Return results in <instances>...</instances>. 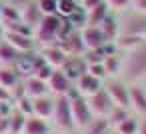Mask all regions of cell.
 <instances>
[{
	"label": "cell",
	"instance_id": "cell-1",
	"mask_svg": "<svg viewBox=\"0 0 146 134\" xmlns=\"http://www.w3.org/2000/svg\"><path fill=\"white\" fill-rule=\"evenodd\" d=\"M60 26H62V16H58V14L44 16L40 20V24L34 28L36 46L44 48L50 44H58L60 42Z\"/></svg>",
	"mask_w": 146,
	"mask_h": 134
},
{
	"label": "cell",
	"instance_id": "cell-2",
	"mask_svg": "<svg viewBox=\"0 0 146 134\" xmlns=\"http://www.w3.org/2000/svg\"><path fill=\"white\" fill-rule=\"evenodd\" d=\"M54 122V126L60 132H72L74 126V118H72V106H70V98L68 96H56V106H54V114L50 118Z\"/></svg>",
	"mask_w": 146,
	"mask_h": 134
},
{
	"label": "cell",
	"instance_id": "cell-3",
	"mask_svg": "<svg viewBox=\"0 0 146 134\" xmlns=\"http://www.w3.org/2000/svg\"><path fill=\"white\" fill-rule=\"evenodd\" d=\"M104 90L108 92V96L114 102V106L130 110V86L126 82H122L118 78H110V80L104 82Z\"/></svg>",
	"mask_w": 146,
	"mask_h": 134
},
{
	"label": "cell",
	"instance_id": "cell-4",
	"mask_svg": "<svg viewBox=\"0 0 146 134\" xmlns=\"http://www.w3.org/2000/svg\"><path fill=\"white\" fill-rule=\"evenodd\" d=\"M70 106H72V118H74V126L84 130L96 116L88 104V98H82V96H76V98H70Z\"/></svg>",
	"mask_w": 146,
	"mask_h": 134
},
{
	"label": "cell",
	"instance_id": "cell-5",
	"mask_svg": "<svg viewBox=\"0 0 146 134\" xmlns=\"http://www.w3.org/2000/svg\"><path fill=\"white\" fill-rule=\"evenodd\" d=\"M40 62H42L40 52H24V54H20V56L16 58V62L12 64V68H14V72L24 80V78H28V76L34 74V70L38 68Z\"/></svg>",
	"mask_w": 146,
	"mask_h": 134
},
{
	"label": "cell",
	"instance_id": "cell-6",
	"mask_svg": "<svg viewBox=\"0 0 146 134\" xmlns=\"http://www.w3.org/2000/svg\"><path fill=\"white\" fill-rule=\"evenodd\" d=\"M4 40H6L8 44H12L20 54H24V52H34V50H36L34 34L14 32V30H4Z\"/></svg>",
	"mask_w": 146,
	"mask_h": 134
},
{
	"label": "cell",
	"instance_id": "cell-7",
	"mask_svg": "<svg viewBox=\"0 0 146 134\" xmlns=\"http://www.w3.org/2000/svg\"><path fill=\"white\" fill-rule=\"evenodd\" d=\"M86 68H88V62H86L84 56H68L58 70L74 84L82 74H86Z\"/></svg>",
	"mask_w": 146,
	"mask_h": 134
},
{
	"label": "cell",
	"instance_id": "cell-8",
	"mask_svg": "<svg viewBox=\"0 0 146 134\" xmlns=\"http://www.w3.org/2000/svg\"><path fill=\"white\" fill-rule=\"evenodd\" d=\"M88 104H90V108H92V112H94L96 118H106L110 114V110L114 108V102L110 100V96H108V92L104 88L98 90L96 94H92L88 98Z\"/></svg>",
	"mask_w": 146,
	"mask_h": 134
},
{
	"label": "cell",
	"instance_id": "cell-9",
	"mask_svg": "<svg viewBox=\"0 0 146 134\" xmlns=\"http://www.w3.org/2000/svg\"><path fill=\"white\" fill-rule=\"evenodd\" d=\"M74 88H76V92H78V96H82V98H90L92 94H96L98 90H102L104 88V82L100 80V78H96V76H92V74H82L76 82H74Z\"/></svg>",
	"mask_w": 146,
	"mask_h": 134
},
{
	"label": "cell",
	"instance_id": "cell-10",
	"mask_svg": "<svg viewBox=\"0 0 146 134\" xmlns=\"http://www.w3.org/2000/svg\"><path fill=\"white\" fill-rule=\"evenodd\" d=\"M80 38H82V44H84V52L102 48L106 44V38H104L100 26H84L80 30Z\"/></svg>",
	"mask_w": 146,
	"mask_h": 134
},
{
	"label": "cell",
	"instance_id": "cell-11",
	"mask_svg": "<svg viewBox=\"0 0 146 134\" xmlns=\"http://www.w3.org/2000/svg\"><path fill=\"white\" fill-rule=\"evenodd\" d=\"M54 106H56V96L52 94H44L38 98H32V114L44 120H50L54 114Z\"/></svg>",
	"mask_w": 146,
	"mask_h": 134
},
{
	"label": "cell",
	"instance_id": "cell-12",
	"mask_svg": "<svg viewBox=\"0 0 146 134\" xmlns=\"http://www.w3.org/2000/svg\"><path fill=\"white\" fill-rule=\"evenodd\" d=\"M72 82L60 72V70H54L52 76L48 78V92L52 96H68L70 90H72Z\"/></svg>",
	"mask_w": 146,
	"mask_h": 134
},
{
	"label": "cell",
	"instance_id": "cell-13",
	"mask_svg": "<svg viewBox=\"0 0 146 134\" xmlns=\"http://www.w3.org/2000/svg\"><path fill=\"white\" fill-rule=\"evenodd\" d=\"M40 56H42V60L46 62V64H50L52 68H60L62 64H64V60L68 58V54L64 52V48L60 46V44H50V46H44V48H40Z\"/></svg>",
	"mask_w": 146,
	"mask_h": 134
},
{
	"label": "cell",
	"instance_id": "cell-14",
	"mask_svg": "<svg viewBox=\"0 0 146 134\" xmlns=\"http://www.w3.org/2000/svg\"><path fill=\"white\" fill-rule=\"evenodd\" d=\"M22 84H24V94L30 96V98H38V96L50 94V92H48V82H46V80H40V78H36V76L24 78Z\"/></svg>",
	"mask_w": 146,
	"mask_h": 134
},
{
	"label": "cell",
	"instance_id": "cell-15",
	"mask_svg": "<svg viewBox=\"0 0 146 134\" xmlns=\"http://www.w3.org/2000/svg\"><path fill=\"white\" fill-rule=\"evenodd\" d=\"M100 30H102L104 38H106V42H116V38L120 36V20L114 16V12H110V14L102 20Z\"/></svg>",
	"mask_w": 146,
	"mask_h": 134
},
{
	"label": "cell",
	"instance_id": "cell-16",
	"mask_svg": "<svg viewBox=\"0 0 146 134\" xmlns=\"http://www.w3.org/2000/svg\"><path fill=\"white\" fill-rule=\"evenodd\" d=\"M52 128H50V122L44 120V118H38V116H28L26 118V124H24V130L22 134H50Z\"/></svg>",
	"mask_w": 146,
	"mask_h": 134
},
{
	"label": "cell",
	"instance_id": "cell-17",
	"mask_svg": "<svg viewBox=\"0 0 146 134\" xmlns=\"http://www.w3.org/2000/svg\"><path fill=\"white\" fill-rule=\"evenodd\" d=\"M44 18V14L38 10V6H36V2H30L22 12H20V20L28 26V28H32V32H34V28L40 24V20Z\"/></svg>",
	"mask_w": 146,
	"mask_h": 134
},
{
	"label": "cell",
	"instance_id": "cell-18",
	"mask_svg": "<svg viewBox=\"0 0 146 134\" xmlns=\"http://www.w3.org/2000/svg\"><path fill=\"white\" fill-rule=\"evenodd\" d=\"M20 82H22V78L14 72L12 66H0V86H4V88L10 90V94H12V90H14Z\"/></svg>",
	"mask_w": 146,
	"mask_h": 134
},
{
	"label": "cell",
	"instance_id": "cell-19",
	"mask_svg": "<svg viewBox=\"0 0 146 134\" xmlns=\"http://www.w3.org/2000/svg\"><path fill=\"white\" fill-rule=\"evenodd\" d=\"M130 110L138 114H146V92L140 86L130 88Z\"/></svg>",
	"mask_w": 146,
	"mask_h": 134
},
{
	"label": "cell",
	"instance_id": "cell-20",
	"mask_svg": "<svg viewBox=\"0 0 146 134\" xmlns=\"http://www.w3.org/2000/svg\"><path fill=\"white\" fill-rule=\"evenodd\" d=\"M108 14H110V8L106 6V2L98 4L96 8H92V10L86 12V26H100L102 20H104Z\"/></svg>",
	"mask_w": 146,
	"mask_h": 134
},
{
	"label": "cell",
	"instance_id": "cell-21",
	"mask_svg": "<svg viewBox=\"0 0 146 134\" xmlns=\"http://www.w3.org/2000/svg\"><path fill=\"white\" fill-rule=\"evenodd\" d=\"M26 118H28L26 114H22L20 110L12 108V112L8 114V134H22Z\"/></svg>",
	"mask_w": 146,
	"mask_h": 134
},
{
	"label": "cell",
	"instance_id": "cell-22",
	"mask_svg": "<svg viewBox=\"0 0 146 134\" xmlns=\"http://www.w3.org/2000/svg\"><path fill=\"white\" fill-rule=\"evenodd\" d=\"M18 56H20V52L12 44H8L6 40L0 42V66H12Z\"/></svg>",
	"mask_w": 146,
	"mask_h": 134
},
{
	"label": "cell",
	"instance_id": "cell-23",
	"mask_svg": "<svg viewBox=\"0 0 146 134\" xmlns=\"http://www.w3.org/2000/svg\"><path fill=\"white\" fill-rule=\"evenodd\" d=\"M138 128H140V120H138L136 116H128V118H124L120 124L114 126V130H116L118 134H138Z\"/></svg>",
	"mask_w": 146,
	"mask_h": 134
},
{
	"label": "cell",
	"instance_id": "cell-24",
	"mask_svg": "<svg viewBox=\"0 0 146 134\" xmlns=\"http://www.w3.org/2000/svg\"><path fill=\"white\" fill-rule=\"evenodd\" d=\"M102 64H104V70H106L108 78H114V76H118V72H122V58L116 56V54L106 56Z\"/></svg>",
	"mask_w": 146,
	"mask_h": 134
},
{
	"label": "cell",
	"instance_id": "cell-25",
	"mask_svg": "<svg viewBox=\"0 0 146 134\" xmlns=\"http://www.w3.org/2000/svg\"><path fill=\"white\" fill-rule=\"evenodd\" d=\"M78 8H80L78 0H58V16H62V18H68Z\"/></svg>",
	"mask_w": 146,
	"mask_h": 134
},
{
	"label": "cell",
	"instance_id": "cell-26",
	"mask_svg": "<svg viewBox=\"0 0 146 134\" xmlns=\"http://www.w3.org/2000/svg\"><path fill=\"white\" fill-rule=\"evenodd\" d=\"M66 20L70 22V26H72L74 30H82V28L86 26V10H84V8H78V10L72 12Z\"/></svg>",
	"mask_w": 146,
	"mask_h": 134
},
{
	"label": "cell",
	"instance_id": "cell-27",
	"mask_svg": "<svg viewBox=\"0 0 146 134\" xmlns=\"http://www.w3.org/2000/svg\"><path fill=\"white\" fill-rule=\"evenodd\" d=\"M38 10L44 14V16H52V14H58V0H34Z\"/></svg>",
	"mask_w": 146,
	"mask_h": 134
},
{
	"label": "cell",
	"instance_id": "cell-28",
	"mask_svg": "<svg viewBox=\"0 0 146 134\" xmlns=\"http://www.w3.org/2000/svg\"><path fill=\"white\" fill-rule=\"evenodd\" d=\"M86 72H88V74H92V76H96V78H100L102 82H106V80H108V74H106V70H104V64H102V62H88Z\"/></svg>",
	"mask_w": 146,
	"mask_h": 134
},
{
	"label": "cell",
	"instance_id": "cell-29",
	"mask_svg": "<svg viewBox=\"0 0 146 134\" xmlns=\"http://www.w3.org/2000/svg\"><path fill=\"white\" fill-rule=\"evenodd\" d=\"M54 70H56V68H52L50 64H46V62L42 60V62L38 64V68L34 70V74H32V76H36V78H40V80H46V82H48V78L52 76V72H54Z\"/></svg>",
	"mask_w": 146,
	"mask_h": 134
},
{
	"label": "cell",
	"instance_id": "cell-30",
	"mask_svg": "<svg viewBox=\"0 0 146 134\" xmlns=\"http://www.w3.org/2000/svg\"><path fill=\"white\" fill-rule=\"evenodd\" d=\"M104 2H106V6L110 8V12H124V10L130 6L132 0H104Z\"/></svg>",
	"mask_w": 146,
	"mask_h": 134
},
{
	"label": "cell",
	"instance_id": "cell-31",
	"mask_svg": "<svg viewBox=\"0 0 146 134\" xmlns=\"http://www.w3.org/2000/svg\"><path fill=\"white\" fill-rule=\"evenodd\" d=\"M104 0H78V4H80V8H84L86 12L88 10H92V8H96L98 4H102Z\"/></svg>",
	"mask_w": 146,
	"mask_h": 134
},
{
	"label": "cell",
	"instance_id": "cell-32",
	"mask_svg": "<svg viewBox=\"0 0 146 134\" xmlns=\"http://www.w3.org/2000/svg\"><path fill=\"white\" fill-rule=\"evenodd\" d=\"M130 6L134 8V12H138V14H144V16H146V0H132Z\"/></svg>",
	"mask_w": 146,
	"mask_h": 134
},
{
	"label": "cell",
	"instance_id": "cell-33",
	"mask_svg": "<svg viewBox=\"0 0 146 134\" xmlns=\"http://www.w3.org/2000/svg\"><path fill=\"white\" fill-rule=\"evenodd\" d=\"M0 102H12V94L4 86H0Z\"/></svg>",
	"mask_w": 146,
	"mask_h": 134
},
{
	"label": "cell",
	"instance_id": "cell-34",
	"mask_svg": "<svg viewBox=\"0 0 146 134\" xmlns=\"http://www.w3.org/2000/svg\"><path fill=\"white\" fill-rule=\"evenodd\" d=\"M138 134H146V120H140V128H138Z\"/></svg>",
	"mask_w": 146,
	"mask_h": 134
},
{
	"label": "cell",
	"instance_id": "cell-35",
	"mask_svg": "<svg viewBox=\"0 0 146 134\" xmlns=\"http://www.w3.org/2000/svg\"><path fill=\"white\" fill-rule=\"evenodd\" d=\"M4 2H6V0H0V22H2V10H4Z\"/></svg>",
	"mask_w": 146,
	"mask_h": 134
},
{
	"label": "cell",
	"instance_id": "cell-36",
	"mask_svg": "<svg viewBox=\"0 0 146 134\" xmlns=\"http://www.w3.org/2000/svg\"><path fill=\"white\" fill-rule=\"evenodd\" d=\"M2 40H4V26L0 24V42H2Z\"/></svg>",
	"mask_w": 146,
	"mask_h": 134
},
{
	"label": "cell",
	"instance_id": "cell-37",
	"mask_svg": "<svg viewBox=\"0 0 146 134\" xmlns=\"http://www.w3.org/2000/svg\"><path fill=\"white\" fill-rule=\"evenodd\" d=\"M50 134H70V132H60V130H52Z\"/></svg>",
	"mask_w": 146,
	"mask_h": 134
},
{
	"label": "cell",
	"instance_id": "cell-38",
	"mask_svg": "<svg viewBox=\"0 0 146 134\" xmlns=\"http://www.w3.org/2000/svg\"><path fill=\"white\" fill-rule=\"evenodd\" d=\"M144 92H146V88H144Z\"/></svg>",
	"mask_w": 146,
	"mask_h": 134
},
{
	"label": "cell",
	"instance_id": "cell-39",
	"mask_svg": "<svg viewBox=\"0 0 146 134\" xmlns=\"http://www.w3.org/2000/svg\"><path fill=\"white\" fill-rule=\"evenodd\" d=\"M144 36H146V34H144Z\"/></svg>",
	"mask_w": 146,
	"mask_h": 134
}]
</instances>
